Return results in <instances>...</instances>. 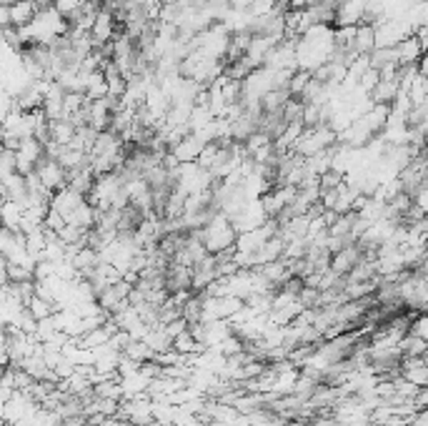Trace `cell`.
I'll use <instances>...</instances> for the list:
<instances>
[{"instance_id": "6da1fadb", "label": "cell", "mask_w": 428, "mask_h": 426, "mask_svg": "<svg viewBox=\"0 0 428 426\" xmlns=\"http://www.w3.org/2000/svg\"><path fill=\"white\" fill-rule=\"evenodd\" d=\"M190 234H196L198 239H201L203 248L208 253H220V251H226V248H231L233 243H236V236H238L236 228L231 226V221H228L220 211L201 228V231H190Z\"/></svg>"}, {"instance_id": "7a4b0ae2", "label": "cell", "mask_w": 428, "mask_h": 426, "mask_svg": "<svg viewBox=\"0 0 428 426\" xmlns=\"http://www.w3.org/2000/svg\"><path fill=\"white\" fill-rule=\"evenodd\" d=\"M336 145V131L328 123H318L313 128H304V133L298 136V141L293 143V153L301 158H311L321 150Z\"/></svg>"}, {"instance_id": "3957f363", "label": "cell", "mask_w": 428, "mask_h": 426, "mask_svg": "<svg viewBox=\"0 0 428 426\" xmlns=\"http://www.w3.org/2000/svg\"><path fill=\"white\" fill-rule=\"evenodd\" d=\"M13 156H15V171L20 176H28L38 169V163L45 158V143L36 136H30V139L20 141L13 150Z\"/></svg>"}, {"instance_id": "277c9868", "label": "cell", "mask_w": 428, "mask_h": 426, "mask_svg": "<svg viewBox=\"0 0 428 426\" xmlns=\"http://www.w3.org/2000/svg\"><path fill=\"white\" fill-rule=\"evenodd\" d=\"M33 173H36L38 180H41V186L45 188V191H50V193L66 186V173H68V171L63 169L58 161H53V158H48V156L43 158Z\"/></svg>"}, {"instance_id": "5b68a950", "label": "cell", "mask_w": 428, "mask_h": 426, "mask_svg": "<svg viewBox=\"0 0 428 426\" xmlns=\"http://www.w3.org/2000/svg\"><path fill=\"white\" fill-rule=\"evenodd\" d=\"M115 33H118V30H115L113 13H108L106 8H101V10H98V15H95L93 25H90V30H88V36H90V41H93V45H95V48H103L106 43L113 41Z\"/></svg>"}, {"instance_id": "8992f818", "label": "cell", "mask_w": 428, "mask_h": 426, "mask_svg": "<svg viewBox=\"0 0 428 426\" xmlns=\"http://www.w3.org/2000/svg\"><path fill=\"white\" fill-rule=\"evenodd\" d=\"M83 196L80 193H76V191H71L68 186H63V188H58V191H53V196H50V204H48V208L50 211H55V213H60V216L66 218L68 221V216H71L73 211L78 208V206L83 204Z\"/></svg>"}, {"instance_id": "52a82bcc", "label": "cell", "mask_w": 428, "mask_h": 426, "mask_svg": "<svg viewBox=\"0 0 428 426\" xmlns=\"http://www.w3.org/2000/svg\"><path fill=\"white\" fill-rule=\"evenodd\" d=\"M369 0H343L336 6V25H358L366 15Z\"/></svg>"}, {"instance_id": "ba28073f", "label": "cell", "mask_w": 428, "mask_h": 426, "mask_svg": "<svg viewBox=\"0 0 428 426\" xmlns=\"http://www.w3.org/2000/svg\"><path fill=\"white\" fill-rule=\"evenodd\" d=\"M358 261H361V248H358L356 243H351V246L341 248L338 253H331V264H328V269H331L333 274H338V276H345Z\"/></svg>"}, {"instance_id": "9c48e42d", "label": "cell", "mask_w": 428, "mask_h": 426, "mask_svg": "<svg viewBox=\"0 0 428 426\" xmlns=\"http://www.w3.org/2000/svg\"><path fill=\"white\" fill-rule=\"evenodd\" d=\"M203 145L206 143H201L193 133H185L178 143L171 145V156L178 163H196V158H198V153H201Z\"/></svg>"}, {"instance_id": "30bf717a", "label": "cell", "mask_w": 428, "mask_h": 426, "mask_svg": "<svg viewBox=\"0 0 428 426\" xmlns=\"http://www.w3.org/2000/svg\"><path fill=\"white\" fill-rule=\"evenodd\" d=\"M393 50H396V60H399V66H416L418 60L423 58V45L413 36L404 38V41H401Z\"/></svg>"}, {"instance_id": "8fae6325", "label": "cell", "mask_w": 428, "mask_h": 426, "mask_svg": "<svg viewBox=\"0 0 428 426\" xmlns=\"http://www.w3.org/2000/svg\"><path fill=\"white\" fill-rule=\"evenodd\" d=\"M36 0H15V3H10V25L13 28H25L36 18Z\"/></svg>"}, {"instance_id": "7c38bea8", "label": "cell", "mask_w": 428, "mask_h": 426, "mask_svg": "<svg viewBox=\"0 0 428 426\" xmlns=\"http://www.w3.org/2000/svg\"><path fill=\"white\" fill-rule=\"evenodd\" d=\"M76 136V126L71 120H48V141L55 145H68ZM45 141V143H48Z\"/></svg>"}, {"instance_id": "4fadbf2b", "label": "cell", "mask_w": 428, "mask_h": 426, "mask_svg": "<svg viewBox=\"0 0 428 426\" xmlns=\"http://www.w3.org/2000/svg\"><path fill=\"white\" fill-rule=\"evenodd\" d=\"M283 251H285V241L280 236H271L256 251V264L263 266V264H271V261H278V258H283Z\"/></svg>"}, {"instance_id": "5bb4252c", "label": "cell", "mask_w": 428, "mask_h": 426, "mask_svg": "<svg viewBox=\"0 0 428 426\" xmlns=\"http://www.w3.org/2000/svg\"><path fill=\"white\" fill-rule=\"evenodd\" d=\"M20 221H23V206L15 201H3L0 204V226L8 231H20Z\"/></svg>"}, {"instance_id": "9a60e30c", "label": "cell", "mask_w": 428, "mask_h": 426, "mask_svg": "<svg viewBox=\"0 0 428 426\" xmlns=\"http://www.w3.org/2000/svg\"><path fill=\"white\" fill-rule=\"evenodd\" d=\"M373 48H376V43H373V25L358 23L356 25V36H353V53H356V55H369Z\"/></svg>"}, {"instance_id": "2e32d148", "label": "cell", "mask_w": 428, "mask_h": 426, "mask_svg": "<svg viewBox=\"0 0 428 426\" xmlns=\"http://www.w3.org/2000/svg\"><path fill=\"white\" fill-rule=\"evenodd\" d=\"M399 80H378L376 83V88L369 93V98L373 103H383V106H391V101L396 98V93H399Z\"/></svg>"}, {"instance_id": "e0dca14e", "label": "cell", "mask_w": 428, "mask_h": 426, "mask_svg": "<svg viewBox=\"0 0 428 426\" xmlns=\"http://www.w3.org/2000/svg\"><path fill=\"white\" fill-rule=\"evenodd\" d=\"M396 348L401 351V356H426L428 354L426 339L411 336V334H404V336H401V341L396 343Z\"/></svg>"}, {"instance_id": "ac0fdd59", "label": "cell", "mask_w": 428, "mask_h": 426, "mask_svg": "<svg viewBox=\"0 0 428 426\" xmlns=\"http://www.w3.org/2000/svg\"><path fill=\"white\" fill-rule=\"evenodd\" d=\"M120 354L125 356V359H133V361H138V364H143V361H150L153 359V351L148 348V343L145 341H133L131 339V343L120 351Z\"/></svg>"}, {"instance_id": "d6986e66", "label": "cell", "mask_w": 428, "mask_h": 426, "mask_svg": "<svg viewBox=\"0 0 428 426\" xmlns=\"http://www.w3.org/2000/svg\"><path fill=\"white\" fill-rule=\"evenodd\" d=\"M280 8L276 6V0H253L248 8V15L250 18H263V15H273Z\"/></svg>"}, {"instance_id": "ffe728a7", "label": "cell", "mask_w": 428, "mask_h": 426, "mask_svg": "<svg viewBox=\"0 0 428 426\" xmlns=\"http://www.w3.org/2000/svg\"><path fill=\"white\" fill-rule=\"evenodd\" d=\"M298 304L304 308H321V291L318 288H301L298 294Z\"/></svg>"}, {"instance_id": "44dd1931", "label": "cell", "mask_w": 428, "mask_h": 426, "mask_svg": "<svg viewBox=\"0 0 428 426\" xmlns=\"http://www.w3.org/2000/svg\"><path fill=\"white\" fill-rule=\"evenodd\" d=\"M406 334H411V336H418V339H428V318L423 316V313H416V316L411 318L408 331H406Z\"/></svg>"}, {"instance_id": "7402d4cb", "label": "cell", "mask_w": 428, "mask_h": 426, "mask_svg": "<svg viewBox=\"0 0 428 426\" xmlns=\"http://www.w3.org/2000/svg\"><path fill=\"white\" fill-rule=\"evenodd\" d=\"M341 183H343V176L336 173V171H326V173L318 176V188L321 191H331V188L341 186Z\"/></svg>"}, {"instance_id": "603a6c76", "label": "cell", "mask_w": 428, "mask_h": 426, "mask_svg": "<svg viewBox=\"0 0 428 426\" xmlns=\"http://www.w3.org/2000/svg\"><path fill=\"white\" fill-rule=\"evenodd\" d=\"M188 329V321H185L183 316H178V318H173V321H168V324H163V331H166V336L171 339H176L178 334H183V331Z\"/></svg>"}, {"instance_id": "cb8c5ba5", "label": "cell", "mask_w": 428, "mask_h": 426, "mask_svg": "<svg viewBox=\"0 0 428 426\" xmlns=\"http://www.w3.org/2000/svg\"><path fill=\"white\" fill-rule=\"evenodd\" d=\"M411 404H413V409H416V411H421V409H428V389H426V386L416 391V397L411 399Z\"/></svg>"}, {"instance_id": "d4e9b609", "label": "cell", "mask_w": 428, "mask_h": 426, "mask_svg": "<svg viewBox=\"0 0 428 426\" xmlns=\"http://www.w3.org/2000/svg\"><path fill=\"white\" fill-rule=\"evenodd\" d=\"M226 3H228V8H233V10H248L253 0H226Z\"/></svg>"}, {"instance_id": "484cf974", "label": "cell", "mask_w": 428, "mask_h": 426, "mask_svg": "<svg viewBox=\"0 0 428 426\" xmlns=\"http://www.w3.org/2000/svg\"><path fill=\"white\" fill-rule=\"evenodd\" d=\"M366 426H388V424H383V421H369Z\"/></svg>"}, {"instance_id": "4316f807", "label": "cell", "mask_w": 428, "mask_h": 426, "mask_svg": "<svg viewBox=\"0 0 428 426\" xmlns=\"http://www.w3.org/2000/svg\"><path fill=\"white\" fill-rule=\"evenodd\" d=\"M404 426H413V424H404Z\"/></svg>"}, {"instance_id": "83f0119b", "label": "cell", "mask_w": 428, "mask_h": 426, "mask_svg": "<svg viewBox=\"0 0 428 426\" xmlns=\"http://www.w3.org/2000/svg\"><path fill=\"white\" fill-rule=\"evenodd\" d=\"M0 426H3V419H0Z\"/></svg>"}, {"instance_id": "f1b7e54d", "label": "cell", "mask_w": 428, "mask_h": 426, "mask_svg": "<svg viewBox=\"0 0 428 426\" xmlns=\"http://www.w3.org/2000/svg\"><path fill=\"white\" fill-rule=\"evenodd\" d=\"M3 426H8V424H3Z\"/></svg>"}, {"instance_id": "f546056e", "label": "cell", "mask_w": 428, "mask_h": 426, "mask_svg": "<svg viewBox=\"0 0 428 426\" xmlns=\"http://www.w3.org/2000/svg\"><path fill=\"white\" fill-rule=\"evenodd\" d=\"M0 228H3V226H0Z\"/></svg>"}]
</instances>
